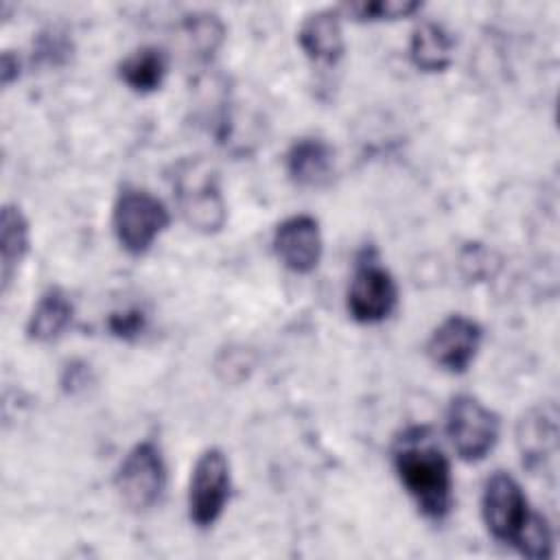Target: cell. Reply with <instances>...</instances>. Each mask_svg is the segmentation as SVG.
I'll return each mask as SVG.
<instances>
[{"instance_id": "obj_15", "label": "cell", "mask_w": 560, "mask_h": 560, "mask_svg": "<svg viewBox=\"0 0 560 560\" xmlns=\"http://www.w3.org/2000/svg\"><path fill=\"white\" fill-rule=\"evenodd\" d=\"M455 42L451 33L431 20L420 22L409 39V59L422 72H442L453 61Z\"/></svg>"}, {"instance_id": "obj_13", "label": "cell", "mask_w": 560, "mask_h": 560, "mask_svg": "<svg viewBox=\"0 0 560 560\" xmlns=\"http://www.w3.org/2000/svg\"><path fill=\"white\" fill-rule=\"evenodd\" d=\"M287 175L302 188H319L330 182L335 153L322 138H300L284 155Z\"/></svg>"}, {"instance_id": "obj_6", "label": "cell", "mask_w": 560, "mask_h": 560, "mask_svg": "<svg viewBox=\"0 0 560 560\" xmlns=\"http://www.w3.org/2000/svg\"><path fill=\"white\" fill-rule=\"evenodd\" d=\"M499 416L479 398L459 394L446 409V435L464 462H481L499 440Z\"/></svg>"}, {"instance_id": "obj_17", "label": "cell", "mask_w": 560, "mask_h": 560, "mask_svg": "<svg viewBox=\"0 0 560 560\" xmlns=\"http://www.w3.org/2000/svg\"><path fill=\"white\" fill-rule=\"evenodd\" d=\"M166 72H168V57L158 46H142L131 55H127L118 66L120 81L138 94L155 92L164 83Z\"/></svg>"}, {"instance_id": "obj_9", "label": "cell", "mask_w": 560, "mask_h": 560, "mask_svg": "<svg viewBox=\"0 0 560 560\" xmlns=\"http://www.w3.org/2000/svg\"><path fill=\"white\" fill-rule=\"evenodd\" d=\"M481 339V326L475 319L455 313L435 326L427 341V354L438 368L451 374H462L475 361Z\"/></svg>"}, {"instance_id": "obj_12", "label": "cell", "mask_w": 560, "mask_h": 560, "mask_svg": "<svg viewBox=\"0 0 560 560\" xmlns=\"http://www.w3.org/2000/svg\"><path fill=\"white\" fill-rule=\"evenodd\" d=\"M558 442V413L553 405H540L527 411L516 429V444L523 464L529 468L545 466L553 457Z\"/></svg>"}, {"instance_id": "obj_20", "label": "cell", "mask_w": 560, "mask_h": 560, "mask_svg": "<svg viewBox=\"0 0 560 560\" xmlns=\"http://www.w3.org/2000/svg\"><path fill=\"white\" fill-rule=\"evenodd\" d=\"M0 74H2V85H11L13 79L20 77V59L13 52H2L0 61Z\"/></svg>"}, {"instance_id": "obj_2", "label": "cell", "mask_w": 560, "mask_h": 560, "mask_svg": "<svg viewBox=\"0 0 560 560\" xmlns=\"http://www.w3.org/2000/svg\"><path fill=\"white\" fill-rule=\"evenodd\" d=\"M173 190L184 221L203 232H217L225 223V201L217 171L203 160H184L173 175Z\"/></svg>"}, {"instance_id": "obj_1", "label": "cell", "mask_w": 560, "mask_h": 560, "mask_svg": "<svg viewBox=\"0 0 560 560\" xmlns=\"http://www.w3.org/2000/svg\"><path fill=\"white\" fill-rule=\"evenodd\" d=\"M394 470L429 521H442L453 508L451 464L427 427H409L392 446Z\"/></svg>"}, {"instance_id": "obj_8", "label": "cell", "mask_w": 560, "mask_h": 560, "mask_svg": "<svg viewBox=\"0 0 560 560\" xmlns=\"http://www.w3.org/2000/svg\"><path fill=\"white\" fill-rule=\"evenodd\" d=\"M230 462L217 446L206 448L190 472L188 516L197 527L214 525L230 499Z\"/></svg>"}, {"instance_id": "obj_14", "label": "cell", "mask_w": 560, "mask_h": 560, "mask_svg": "<svg viewBox=\"0 0 560 560\" xmlns=\"http://www.w3.org/2000/svg\"><path fill=\"white\" fill-rule=\"evenodd\" d=\"M72 315H74V306L70 295L63 289L52 287L44 291L42 298L37 300L26 322V335L33 341L50 343L68 330V326L72 324Z\"/></svg>"}, {"instance_id": "obj_11", "label": "cell", "mask_w": 560, "mask_h": 560, "mask_svg": "<svg viewBox=\"0 0 560 560\" xmlns=\"http://www.w3.org/2000/svg\"><path fill=\"white\" fill-rule=\"evenodd\" d=\"M298 44L313 63L335 66L346 50L339 11L319 9L308 13L298 28Z\"/></svg>"}, {"instance_id": "obj_16", "label": "cell", "mask_w": 560, "mask_h": 560, "mask_svg": "<svg viewBox=\"0 0 560 560\" xmlns=\"http://www.w3.org/2000/svg\"><path fill=\"white\" fill-rule=\"evenodd\" d=\"M31 232L24 212L7 203L0 217V262H2V291H9L22 260L28 254Z\"/></svg>"}, {"instance_id": "obj_7", "label": "cell", "mask_w": 560, "mask_h": 560, "mask_svg": "<svg viewBox=\"0 0 560 560\" xmlns=\"http://www.w3.org/2000/svg\"><path fill=\"white\" fill-rule=\"evenodd\" d=\"M166 488V464L162 451L144 440L138 442L120 462L116 490L127 508L144 512L160 503Z\"/></svg>"}, {"instance_id": "obj_3", "label": "cell", "mask_w": 560, "mask_h": 560, "mask_svg": "<svg viewBox=\"0 0 560 560\" xmlns=\"http://www.w3.org/2000/svg\"><path fill=\"white\" fill-rule=\"evenodd\" d=\"M171 214L166 206L144 188L122 186L112 210V230L118 245L131 254H144L166 230Z\"/></svg>"}, {"instance_id": "obj_10", "label": "cell", "mask_w": 560, "mask_h": 560, "mask_svg": "<svg viewBox=\"0 0 560 560\" xmlns=\"http://www.w3.org/2000/svg\"><path fill=\"white\" fill-rule=\"evenodd\" d=\"M273 252L278 260L293 273H311L319 265L324 252L317 219L295 214L278 223L273 232Z\"/></svg>"}, {"instance_id": "obj_19", "label": "cell", "mask_w": 560, "mask_h": 560, "mask_svg": "<svg viewBox=\"0 0 560 560\" xmlns=\"http://www.w3.org/2000/svg\"><path fill=\"white\" fill-rule=\"evenodd\" d=\"M107 328L114 337L133 341L147 330V315L140 308H125L118 313H112L107 319Z\"/></svg>"}, {"instance_id": "obj_5", "label": "cell", "mask_w": 560, "mask_h": 560, "mask_svg": "<svg viewBox=\"0 0 560 560\" xmlns=\"http://www.w3.org/2000/svg\"><path fill=\"white\" fill-rule=\"evenodd\" d=\"M536 514L512 475L497 470L488 477L481 494V516L492 538L518 549Z\"/></svg>"}, {"instance_id": "obj_18", "label": "cell", "mask_w": 560, "mask_h": 560, "mask_svg": "<svg viewBox=\"0 0 560 560\" xmlns=\"http://www.w3.org/2000/svg\"><path fill=\"white\" fill-rule=\"evenodd\" d=\"M422 4L416 0H365L343 4V11L359 22H383V20H400L420 11Z\"/></svg>"}, {"instance_id": "obj_4", "label": "cell", "mask_w": 560, "mask_h": 560, "mask_svg": "<svg viewBox=\"0 0 560 560\" xmlns=\"http://www.w3.org/2000/svg\"><path fill=\"white\" fill-rule=\"evenodd\" d=\"M398 304L394 276L381 262L374 247H363L354 260L346 293L348 315L359 324H378L387 319Z\"/></svg>"}]
</instances>
